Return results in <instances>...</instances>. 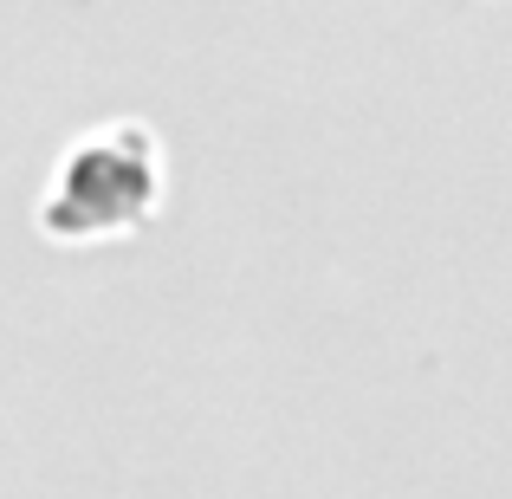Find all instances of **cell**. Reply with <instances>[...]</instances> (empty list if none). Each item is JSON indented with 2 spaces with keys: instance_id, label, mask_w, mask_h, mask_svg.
Listing matches in <instances>:
<instances>
[{
  "instance_id": "obj_1",
  "label": "cell",
  "mask_w": 512,
  "mask_h": 499,
  "mask_svg": "<svg viewBox=\"0 0 512 499\" xmlns=\"http://www.w3.org/2000/svg\"><path fill=\"white\" fill-rule=\"evenodd\" d=\"M163 201V150L143 124H104L59 156L46 195H39V234L59 247L137 234Z\"/></svg>"
}]
</instances>
